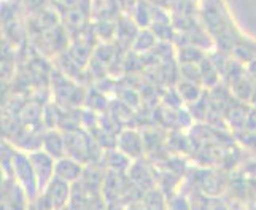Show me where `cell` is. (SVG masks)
<instances>
[{
	"mask_svg": "<svg viewBox=\"0 0 256 210\" xmlns=\"http://www.w3.org/2000/svg\"><path fill=\"white\" fill-rule=\"evenodd\" d=\"M72 186L68 182L54 177L46 188L42 191V204L46 210H64L68 206L70 196H72Z\"/></svg>",
	"mask_w": 256,
	"mask_h": 210,
	"instance_id": "obj_1",
	"label": "cell"
},
{
	"mask_svg": "<svg viewBox=\"0 0 256 210\" xmlns=\"http://www.w3.org/2000/svg\"><path fill=\"white\" fill-rule=\"evenodd\" d=\"M142 202L146 210H167V199L162 191L158 188L146 191L142 198Z\"/></svg>",
	"mask_w": 256,
	"mask_h": 210,
	"instance_id": "obj_2",
	"label": "cell"
},
{
	"mask_svg": "<svg viewBox=\"0 0 256 210\" xmlns=\"http://www.w3.org/2000/svg\"><path fill=\"white\" fill-rule=\"evenodd\" d=\"M82 175V168H78L76 164L68 162V164H58L56 166V177L62 178L66 182H75Z\"/></svg>",
	"mask_w": 256,
	"mask_h": 210,
	"instance_id": "obj_3",
	"label": "cell"
},
{
	"mask_svg": "<svg viewBox=\"0 0 256 210\" xmlns=\"http://www.w3.org/2000/svg\"><path fill=\"white\" fill-rule=\"evenodd\" d=\"M167 210H192V206L186 196L183 194H175L170 199H167Z\"/></svg>",
	"mask_w": 256,
	"mask_h": 210,
	"instance_id": "obj_4",
	"label": "cell"
},
{
	"mask_svg": "<svg viewBox=\"0 0 256 210\" xmlns=\"http://www.w3.org/2000/svg\"><path fill=\"white\" fill-rule=\"evenodd\" d=\"M107 206H108L107 200L102 196H91L86 210H107Z\"/></svg>",
	"mask_w": 256,
	"mask_h": 210,
	"instance_id": "obj_5",
	"label": "cell"
},
{
	"mask_svg": "<svg viewBox=\"0 0 256 210\" xmlns=\"http://www.w3.org/2000/svg\"><path fill=\"white\" fill-rule=\"evenodd\" d=\"M124 210H146L142 200H137V202H130L124 206Z\"/></svg>",
	"mask_w": 256,
	"mask_h": 210,
	"instance_id": "obj_6",
	"label": "cell"
},
{
	"mask_svg": "<svg viewBox=\"0 0 256 210\" xmlns=\"http://www.w3.org/2000/svg\"><path fill=\"white\" fill-rule=\"evenodd\" d=\"M107 210H124V206L122 202H112L107 206Z\"/></svg>",
	"mask_w": 256,
	"mask_h": 210,
	"instance_id": "obj_7",
	"label": "cell"
}]
</instances>
